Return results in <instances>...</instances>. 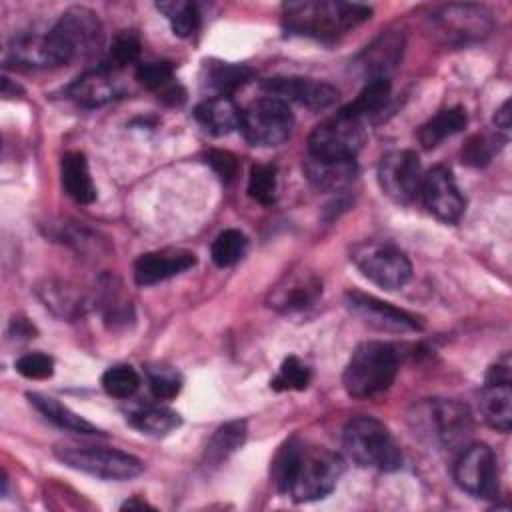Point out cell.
<instances>
[{
	"label": "cell",
	"mask_w": 512,
	"mask_h": 512,
	"mask_svg": "<svg viewBox=\"0 0 512 512\" xmlns=\"http://www.w3.org/2000/svg\"><path fill=\"white\" fill-rule=\"evenodd\" d=\"M370 6L340 0H292L282 4V26L288 34L336 40L366 22Z\"/></svg>",
	"instance_id": "cell-1"
},
{
	"label": "cell",
	"mask_w": 512,
	"mask_h": 512,
	"mask_svg": "<svg viewBox=\"0 0 512 512\" xmlns=\"http://www.w3.org/2000/svg\"><path fill=\"white\" fill-rule=\"evenodd\" d=\"M342 444L352 462L364 468L396 472L402 468L404 456L394 436L374 416H354L346 422Z\"/></svg>",
	"instance_id": "cell-2"
},
{
	"label": "cell",
	"mask_w": 512,
	"mask_h": 512,
	"mask_svg": "<svg viewBox=\"0 0 512 512\" xmlns=\"http://www.w3.org/2000/svg\"><path fill=\"white\" fill-rule=\"evenodd\" d=\"M398 372V354L392 344L370 340L362 342L350 356L342 384L354 398H368L390 388Z\"/></svg>",
	"instance_id": "cell-3"
},
{
	"label": "cell",
	"mask_w": 512,
	"mask_h": 512,
	"mask_svg": "<svg viewBox=\"0 0 512 512\" xmlns=\"http://www.w3.org/2000/svg\"><path fill=\"white\" fill-rule=\"evenodd\" d=\"M54 66L94 54L104 40L98 14L84 6L68 8L46 34Z\"/></svg>",
	"instance_id": "cell-4"
},
{
	"label": "cell",
	"mask_w": 512,
	"mask_h": 512,
	"mask_svg": "<svg viewBox=\"0 0 512 512\" xmlns=\"http://www.w3.org/2000/svg\"><path fill=\"white\" fill-rule=\"evenodd\" d=\"M342 472L344 460L336 452L302 442L290 476L288 494L296 502L326 498L336 488Z\"/></svg>",
	"instance_id": "cell-5"
},
{
	"label": "cell",
	"mask_w": 512,
	"mask_h": 512,
	"mask_svg": "<svg viewBox=\"0 0 512 512\" xmlns=\"http://www.w3.org/2000/svg\"><path fill=\"white\" fill-rule=\"evenodd\" d=\"M54 456L62 464L102 480H130L144 470V464L136 456L106 446L58 442Z\"/></svg>",
	"instance_id": "cell-6"
},
{
	"label": "cell",
	"mask_w": 512,
	"mask_h": 512,
	"mask_svg": "<svg viewBox=\"0 0 512 512\" xmlns=\"http://www.w3.org/2000/svg\"><path fill=\"white\" fill-rule=\"evenodd\" d=\"M354 266L376 286L384 290L402 288L412 276L408 256L386 240H364L350 248Z\"/></svg>",
	"instance_id": "cell-7"
},
{
	"label": "cell",
	"mask_w": 512,
	"mask_h": 512,
	"mask_svg": "<svg viewBox=\"0 0 512 512\" xmlns=\"http://www.w3.org/2000/svg\"><path fill=\"white\" fill-rule=\"evenodd\" d=\"M366 142L362 120L342 114L326 118L308 136L310 158L320 162H346L354 160Z\"/></svg>",
	"instance_id": "cell-8"
},
{
	"label": "cell",
	"mask_w": 512,
	"mask_h": 512,
	"mask_svg": "<svg viewBox=\"0 0 512 512\" xmlns=\"http://www.w3.org/2000/svg\"><path fill=\"white\" fill-rule=\"evenodd\" d=\"M424 432L444 450L460 452L468 446L474 430L472 414L466 404L452 398H434L418 408V416Z\"/></svg>",
	"instance_id": "cell-9"
},
{
	"label": "cell",
	"mask_w": 512,
	"mask_h": 512,
	"mask_svg": "<svg viewBox=\"0 0 512 512\" xmlns=\"http://www.w3.org/2000/svg\"><path fill=\"white\" fill-rule=\"evenodd\" d=\"M432 34L446 46H468L490 36L494 30L492 12L480 4H446L432 18Z\"/></svg>",
	"instance_id": "cell-10"
},
{
	"label": "cell",
	"mask_w": 512,
	"mask_h": 512,
	"mask_svg": "<svg viewBox=\"0 0 512 512\" xmlns=\"http://www.w3.org/2000/svg\"><path fill=\"white\" fill-rule=\"evenodd\" d=\"M294 128V116L290 106L274 96L260 98L242 110L240 130L252 146H278L288 140Z\"/></svg>",
	"instance_id": "cell-11"
},
{
	"label": "cell",
	"mask_w": 512,
	"mask_h": 512,
	"mask_svg": "<svg viewBox=\"0 0 512 512\" xmlns=\"http://www.w3.org/2000/svg\"><path fill=\"white\" fill-rule=\"evenodd\" d=\"M456 484L476 498H496L498 494V460L488 444L474 442L458 452L454 462Z\"/></svg>",
	"instance_id": "cell-12"
},
{
	"label": "cell",
	"mask_w": 512,
	"mask_h": 512,
	"mask_svg": "<svg viewBox=\"0 0 512 512\" xmlns=\"http://www.w3.org/2000/svg\"><path fill=\"white\" fill-rule=\"evenodd\" d=\"M422 166L412 150H392L380 158L378 182L382 192L394 202L408 204L420 196Z\"/></svg>",
	"instance_id": "cell-13"
},
{
	"label": "cell",
	"mask_w": 512,
	"mask_h": 512,
	"mask_svg": "<svg viewBox=\"0 0 512 512\" xmlns=\"http://www.w3.org/2000/svg\"><path fill=\"white\" fill-rule=\"evenodd\" d=\"M346 308L362 320L366 326L378 332L390 334H406V332H420L424 324L410 312L396 308L388 302H382L376 296L362 294V292H348L346 294Z\"/></svg>",
	"instance_id": "cell-14"
},
{
	"label": "cell",
	"mask_w": 512,
	"mask_h": 512,
	"mask_svg": "<svg viewBox=\"0 0 512 512\" xmlns=\"http://www.w3.org/2000/svg\"><path fill=\"white\" fill-rule=\"evenodd\" d=\"M322 294V280L308 268H290L268 292V306L282 312L294 314L304 312L316 304Z\"/></svg>",
	"instance_id": "cell-15"
},
{
	"label": "cell",
	"mask_w": 512,
	"mask_h": 512,
	"mask_svg": "<svg viewBox=\"0 0 512 512\" xmlns=\"http://www.w3.org/2000/svg\"><path fill=\"white\" fill-rule=\"evenodd\" d=\"M420 198L426 210L446 224L458 222L460 216L464 214L466 200L452 172L446 166H434L424 174L422 186H420Z\"/></svg>",
	"instance_id": "cell-16"
},
{
	"label": "cell",
	"mask_w": 512,
	"mask_h": 512,
	"mask_svg": "<svg viewBox=\"0 0 512 512\" xmlns=\"http://www.w3.org/2000/svg\"><path fill=\"white\" fill-rule=\"evenodd\" d=\"M262 88L274 98L288 102H296L300 106L322 110L332 106L338 100V90L322 80L306 78V76H274L262 82Z\"/></svg>",
	"instance_id": "cell-17"
},
{
	"label": "cell",
	"mask_w": 512,
	"mask_h": 512,
	"mask_svg": "<svg viewBox=\"0 0 512 512\" xmlns=\"http://www.w3.org/2000/svg\"><path fill=\"white\" fill-rule=\"evenodd\" d=\"M404 52V34L398 30H386L376 36L352 62V66L370 78H388L400 64Z\"/></svg>",
	"instance_id": "cell-18"
},
{
	"label": "cell",
	"mask_w": 512,
	"mask_h": 512,
	"mask_svg": "<svg viewBox=\"0 0 512 512\" xmlns=\"http://www.w3.org/2000/svg\"><path fill=\"white\" fill-rule=\"evenodd\" d=\"M196 264V254L182 248L152 250L134 262V280L138 286H152L176 274L186 272Z\"/></svg>",
	"instance_id": "cell-19"
},
{
	"label": "cell",
	"mask_w": 512,
	"mask_h": 512,
	"mask_svg": "<svg viewBox=\"0 0 512 512\" xmlns=\"http://www.w3.org/2000/svg\"><path fill=\"white\" fill-rule=\"evenodd\" d=\"M64 96L78 106L96 108L120 98L122 86L114 78L112 70L98 66L94 70H86L74 82H70L64 88Z\"/></svg>",
	"instance_id": "cell-20"
},
{
	"label": "cell",
	"mask_w": 512,
	"mask_h": 512,
	"mask_svg": "<svg viewBox=\"0 0 512 512\" xmlns=\"http://www.w3.org/2000/svg\"><path fill=\"white\" fill-rule=\"evenodd\" d=\"M196 122L212 136H226L240 128L242 110L230 96H212L194 108Z\"/></svg>",
	"instance_id": "cell-21"
},
{
	"label": "cell",
	"mask_w": 512,
	"mask_h": 512,
	"mask_svg": "<svg viewBox=\"0 0 512 512\" xmlns=\"http://www.w3.org/2000/svg\"><path fill=\"white\" fill-rule=\"evenodd\" d=\"M482 418L498 432H510L512 426V380L484 382L478 400Z\"/></svg>",
	"instance_id": "cell-22"
},
{
	"label": "cell",
	"mask_w": 512,
	"mask_h": 512,
	"mask_svg": "<svg viewBox=\"0 0 512 512\" xmlns=\"http://www.w3.org/2000/svg\"><path fill=\"white\" fill-rule=\"evenodd\" d=\"M64 192L78 204H90L96 198V188L88 170V160L82 152H66L60 162Z\"/></svg>",
	"instance_id": "cell-23"
},
{
	"label": "cell",
	"mask_w": 512,
	"mask_h": 512,
	"mask_svg": "<svg viewBox=\"0 0 512 512\" xmlns=\"http://www.w3.org/2000/svg\"><path fill=\"white\" fill-rule=\"evenodd\" d=\"M6 66H22V68H48L54 66L48 38L38 34H20L12 38L4 56Z\"/></svg>",
	"instance_id": "cell-24"
},
{
	"label": "cell",
	"mask_w": 512,
	"mask_h": 512,
	"mask_svg": "<svg viewBox=\"0 0 512 512\" xmlns=\"http://www.w3.org/2000/svg\"><path fill=\"white\" fill-rule=\"evenodd\" d=\"M28 400L48 422L56 424L62 430L76 432V434H102V430L98 426H94L86 418L78 416L76 412H72L68 406H64L62 402H58L52 396L28 392Z\"/></svg>",
	"instance_id": "cell-25"
},
{
	"label": "cell",
	"mask_w": 512,
	"mask_h": 512,
	"mask_svg": "<svg viewBox=\"0 0 512 512\" xmlns=\"http://www.w3.org/2000/svg\"><path fill=\"white\" fill-rule=\"evenodd\" d=\"M468 124V114L462 106H452L440 110L436 116L426 120L418 130V142L424 150L436 148L446 138L458 134Z\"/></svg>",
	"instance_id": "cell-26"
},
{
	"label": "cell",
	"mask_w": 512,
	"mask_h": 512,
	"mask_svg": "<svg viewBox=\"0 0 512 512\" xmlns=\"http://www.w3.org/2000/svg\"><path fill=\"white\" fill-rule=\"evenodd\" d=\"M248 428L244 420H232L216 428L204 450V464L214 468L226 462L246 440Z\"/></svg>",
	"instance_id": "cell-27"
},
{
	"label": "cell",
	"mask_w": 512,
	"mask_h": 512,
	"mask_svg": "<svg viewBox=\"0 0 512 512\" xmlns=\"http://www.w3.org/2000/svg\"><path fill=\"white\" fill-rule=\"evenodd\" d=\"M202 78L208 88L218 92V96H228L234 90L242 88L246 82H250L254 78V70L246 64L210 60V62H204Z\"/></svg>",
	"instance_id": "cell-28"
},
{
	"label": "cell",
	"mask_w": 512,
	"mask_h": 512,
	"mask_svg": "<svg viewBox=\"0 0 512 512\" xmlns=\"http://www.w3.org/2000/svg\"><path fill=\"white\" fill-rule=\"evenodd\" d=\"M128 422L132 428L140 430L142 434L148 436H166L172 430H176L182 422L180 414L164 408V406H156V404H146V406H136L134 410L128 412Z\"/></svg>",
	"instance_id": "cell-29"
},
{
	"label": "cell",
	"mask_w": 512,
	"mask_h": 512,
	"mask_svg": "<svg viewBox=\"0 0 512 512\" xmlns=\"http://www.w3.org/2000/svg\"><path fill=\"white\" fill-rule=\"evenodd\" d=\"M308 180L318 188V190H340L354 182L358 168L354 160L346 162H320L310 158L304 164Z\"/></svg>",
	"instance_id": "cell-30"
},
{
	"label": "cell",
	"mask_w": 512,
	"mask_h": 512,
	"mask_svg": "<svg viewBox=\"0 0 512 512\" xmlns=\"http://www.w3.org/2000/svg\"><path fill=\"white\" fill-rule=\"evenodd\" d=\"M390 90H392L390 78H370V80H366V84L358 92V96L350 104L340 108V112L346 116L364 120L366 116H372L386 106V102L390 98Z\"/></svg>",
	"instance_id": "cell-31"
},
{
	"label": "cell",
	"mask_w": 512,
	"mask_h": 512,
	"mask_svg": "<svg viewBox=\"0 0 512 512\" xmlns=\"http://www.w3.org/2000/svg\"><path fill=\"white\" fill-rule=\"evenodd\" d=\"M120 288H122L120 282L114 280L112 276H106L98 288L96 306L100 308L104 322L110 324L112 328L120 326V324H128L134 318L132 304L124 298Z\"/></svg>",
	"instance_id": "cell-32"
},
{
	"label": "cell",
	"mask_w": 512,
	"mask_h": 512,
	"mask_svg": "<svg viewBox=\"0 0 512 512\" xmlns=\"http://www.w3.org/2000/svg\"><path fill=\"white\" fill-rule=\"evenodd\" d=\"M156 8L168 18L172 32L180 38H188L200 28V10L194 2L170 0V2H158Z\"/></svg>",
	"instance_id": "cell-33"
},
{
	"label": "cell",
	"mask_w": 512,
	"mask_h": 512,
	"mask_svg": "<svg viewBox=\"0 0 512 512\" xmlns=\"http://www.w3.org/2000/svg\"><path fill=\"white\" fill-rule=\"evenodd\" d=\"M504 142H506V136H502L498 132L496 134L478 132L464 142L462 162L472 168H484L492 162L494 154H498V150L504 146Z\"/></svg>",
	"instance_id": "cell-34"
},
{
	"label": "cell",
	"mask_w": 512,
	"mask_h": 512,
	"mask_svg": "<svg viewBox=\"0 0 512 512\" xmlns=\"http://www.w3.org/2000/svg\"><path fill=\"white\" fill-rule=\"evenodd\" d=\"M246 248H248L246 236L236 228H226L214 238L210 246V256L216 266L224 268V266L236 264L246 254Z\"/></svg>",
	"instance_id": "cell-35"
},
{
	"label": "cell",
	"mask_w": 512,
	"mask_h": 512,
	"mask_svg": "<svg viewBox=\"0 0 512 512\" xmlns=\"http://www.w3.org/2000/svg\"><path fill=\"white\" fill-rule=\"evenodd\" d=\"M44 304L48 308H52L58 316H64V318H72L76 314L82 312V306H84V300L68 286V284H62V282H48L46 288H40L38 290Z\"/></svg>",
	"instance_id": "cell-36"
},
{
	"label": "cell",
	"mask_w": 512,
	"mask_h": 512,
	"mask_svg": "<svg viewBox=\"0 0 512 512\" xmlns=\"http://www.w3.org/2000/svg\"><path fill=\"white\" fill-rule=\"evenodd\" d=\"M300 446H302V440L298 436H292L274 454V460H272V466H270V476H272V482H274L276 490L282 492V494H288L290 476H292Z\"/></svg>",
	"instance_id": "cell-37"
},
{
	"label": "cell",
	"mask_w": 512,
	"mask_h": 512,
	"mask_svg": "<svg viewBox=\"0 0 512 512\" xmlns=\"http://www.w3.org/2000/svg\"><path fill=\"white\" fill-rule=\"evenodd\" d=\"M102 388L108 396L130 398L140 388V376L132 366L116 364L102 374Z\"/></svg>",
	"instance_id": "cell-38"
},
{
	"label": "cell",
	"mask_w": 512,
	"mask_h": 512,
	"mask_svg": "<svg viewBox=\"0 0 512 512\" xmlns=\"http://www.w3.org/2000/svg\"><path fill=\"white\" fill-rule=\"evenodd\" d=\"M276 186H278V172L272 164H256L250 170L248 178V194L252 200L268 206L276 200Z\"/></svg>",
	"instance_id": "cell-39"
},
{
	"label": "cell",
	"mask_w": 512,
	"mask_h": 512,
	"mask_svg": "<svg viewBox=\"0 0 512 512\" xmlns=\"http://www.w3.org/2000/svg\"><path fill=\"white\" fill-rule=\"evenodd\" d=\"M310 368L296 356H288L278 374L270 380V388L276 392H286V390H304L310 384Z\"/></svg>",
	"instance_id": "cell-40"
},
{
	"label": "cell",
	"mask_w": 512,
	"mask_h": 512,
	"mask_svg": "<svg viewBox=\"0 0 512 512\" xmlns=\"http://www.w3.org/2000/svg\"><path fill=\"white\" fill-rule=\"evenodd\" d=\"M140 56V40L134 32H122L114 38L110 50H108V56L104 60V68L108 70H118V68H124L132 62H136Z\"/></svg>",
	"instance_id": "cell-41"
},
{
	"label": "cell",
	"mask_w": 512,
	"mask_h": 512,
	"mask_svg": "<svg viewBox=\"0 0 512 512\" xmlns=\"http://www.w3.org/2000/svg\"><path fill=\"white\" fill-rule=\"evenodd\" d=\"M146 376H148V388L152 396L158 400H172L174 396H178L182 388L180 374L168 366H150L146 370Z\"/></svg>",
	"instance_id": "cell-42"
},
{
	"label": "cell",
	"mask_w": 512,
	"mask_h": 512,
	"mask_svg": "<svg viewBox=\"0 0 512 512\" xmlns=\"http://www.w3.org/2000/svg\"><path fill=\"white\" fill-rule=\"evenodd\" d=\"M136 80L148 90L162 92L174 80V66L170 62H144L136 68Z\"/></svg>",
	"instance_id": "cell-43"
},
{
	"label": "cell",
	"mask_w": 512,
	"mask_h": 512,
	"mask_svg": "<svg viewBox=\"0 0 512 512\" xmlns=\"http://www.w3.org/2000/svg\"><path fill=\"white\" fill-rule=\"evenodd\" d=\"M16 372L28 380H46L54 374V360L42 352H30L16 360Z\"/></svg>",
	"instance_id": "cell-44"
},
{
	"label": "cell",
	"mask_w": 512,
	"mask_h": 512,
	"mask_svg": "<svg viewBox=\"0 0 512 512\" xmlns=\"http://www.w3.org/2000/svg\"><path fill=\"white\" fill-rule=\"evenodd\" d=\"M206 164L218 174L222 182H232L238 174V160L234 154L226 150H210L206 152Z\"/></svg>",
	"instance_id": "cell-45"
},
{
	"label": "cell",
	"mask_w": 512,
	"mask_h": 512,
	"mask_svg": "<svg viewBox=\"0 0 512 512\" xmlns=\"http://www.w3.org/2000/svg\"><path fill=\"white\" fill-rule=\"evenodd\" d=\"M8 336L14 340H30L36 336L34 324L24 316H12L8 324Z\"/></svg>",
	"instance_id": "cell-46"
},
{
	"label": "cell",
	"mask_w": 512,
	"mask_h": 512,
	"mask_svg": "<svg viewBox=\"0 0 512 512\" xmlns=\"http://www.w3.org/2000/svg\"><path fill=\"white\" fill-rule=\"evenodd\" d=\"M494 126L498 134H504L508 138L510 132V100H504L502 106L494 114Z\"/></svg>",
	"instance_id": "cell-47"
},
{
	"label": "cell",
	"mask_w": 512,
	"mask_h": 512,
	"mask_svg": "<svg viewBox=\"0 0 512 512\" xmlns=\"http://www.w3.org/2000/svg\"><path fill=\"white\" fill-rule=\"evenodd\" d=\"M160 98L166 102V104H182L186 100V92L180 84H170L166 86L162 92H160Z\"/></svg>",
	"instance_id": "cell-48"
},
{
	"label": "cell",
	"mask_w": 512,
	"mask_h": 512,
	"mask_svg": "<svg viewBox=\"0 0 512 512\" xmlns=\"http://www.w3.org/2000/svg\"><path fill=\"white\" fill-rule=\"evenodd\" d=\"M122 508L132 510V508H152V506H150V504H146L144 500H136V498H132V500H126V502L122 504Z\"/></svg>",
	"instance_id": "cell-49"
}]
</instances>
